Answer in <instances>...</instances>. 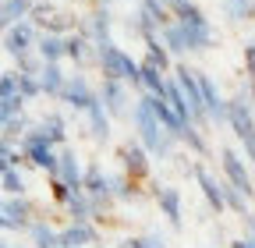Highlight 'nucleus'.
Segmentation results:
<instances>
[{
	"instance_id": "1",
	"label": "nucleus",
	"mask_w": 255,
	"mask_h": 248,
	"mask_svg": "<svg viewBox=\"0 0 255 248\" xmlns=\"http://www.w3.org/2000/svg\"><path fill=\"white\" fill-rule=\"evenodd\" d=\"M135 128H138V142L152 152V156H170V145H174V135L159 124L152 103H149V92L135 103Z\"/></svg>"
},
{
	"instance_id": "2",
	"label": "nucleus",
	"mask_w": 255,
	"mask_h": 248,
	"mask_svg": "<svg viewBox=\"0 0 255 248\" xmlns=\"http://www.w3.org/2000/svg\"><path fill=\"white\" fill-rule=\"evenodd\" d=\"M96 60H100V71L103 78H117V82H131L142 85V64H135L117 43H96Z\"/></svg>"
},
{
	"instance_id": "3",
	"label": "nucleus",
	"mask_w": 255,
	"mask_h": 248,
	"mask_svg": "<svg viewBox=\"0 0 255 248\" xmlns=\"http://www.w3.org/2000/svg\"><path fill=\"white\" fill-rule=\"evenodd\" d=\"M21 152H25V160H28L32 167L46 170L50 177L60 170V152H57V149H53V142L43 135V128H36V131L21 135Z\"/></svg>"
},
{
	"instance_id": "4",
	"label": "nucleus",
	"mask_w": 255,
	"mask_h": 248,
	"mask_svg": "<svg viewBox=\"0 0 255 248\" xmlns=\"http://www.w3.org/2000/svg\"><path fill=\"white\" fill-rule=\"evenodd\" d=\"M220 167H223V181H231L234 188H241L248 199L255 195V181H252V174H248L245 160L238 156L234 149H220Z\"/></svg>"
},
{
	"instance_id": "5",
	"label": "nucleus",
	"mask_w": 255,
	"mask_h": 248,
	"mask_svg": "<svg viewBox=\"0 0 255 248\" xmlns=\"http://www.w3.org/2000/svg\"><path fill=\"white\" fill-rule=\"evenodd\" d=\"M68 107H75V110H82V114H89L96 103H100V92H96L82 75H75V78H68V89H64V96H60Z\"/></svg>"
},
{
	"instance_id": "6",
	"label": "nucleus",
	"mask_w": 255,
	"mask_h": 248,
	"mask_svg": "<svg viewBox=\"0 0 255 248\" xmlns=\"http://www.w3.org/2000/svg\"><path fill=\"white\" fill-rule=\"evenodd\" d=\"M0 224H4V231H28L32 224V206L21 199V195H7L4 199V216H0Z\"/></svg>"
},
{
	"instance_id": "7",
	"label": "nucleus",
	"mask_w": 255,
	"mask_h": 248,
	"mask_svg": "<svg viewBox=\"0 0 255 248\" xmlns=\"http://www.w3.org/2000/svg\"><path fill=\"white\" fill-rule=\"evenodd\" d=\"M149 156L152 152L142 145V142H128L121 149V163H124V174L135 177V181H145L149 177Z\"/></svg>"
},
{
	"instance_id": "8",
	"label": "nucleus",
	"mask_w": 255,
	"mask_h": 248,
	"mask_svg": "<svg viewBox=\"0 0 255 248\" xmlns=\"http://www.w3.org/2000/svg\"><path fill=\"white\" fill-rule=\"evenodd\" d=\"M32 46H39V39H36V25H32L28 18L7 28V53H11V57L32 53Z\"/></svg>"
},
{
	"instance_id": "9",
	"label": "nucleus",
	"mask_w": 255,
	"mask_h": 248,
	"mask_svg": "<svg viewBox=\"0 0 255 248\" xmlns=\"http://www.w3.org/2000/svg\"><path fill=\"white\" fill-rule=\"evenodd\" d=\"M191 174H195V181L202 184V195H206V202L216 209V213H223V209H227V195H223V181H216L202 163H195V167H191Z\"/></svg>"
},
{
	"instance_id": "10",
	"label": "nucleus",
	"mask_w": 255,
	"mask_h": 248,
	"mask_svg": "<svg viewBox=\"0 0 255 248\" xmlns=\"http://www.w3.org/2000/svg\"><path fill=\"white\" fill-rule=\"evenodd\" d=\"M53 177H60L71 192H85V170L78 167V156L71 149H60V170Z\"/></svg>"
},
{
	"instance_id": "11",
	"label": "nucleus",
	"mask_w": 255,
	"mask_h": 248,
	"mask_svg": "<svg viewBox=\"0 0 255 248\" xmlns=\"http://www.w3.org/2000/svg\"><path fill=\"white\" fill-rule=\"evenodd\" d=\"M100 100H103V107L117 117V114H124L128 110V92H124V82H117V78H103V92H100Z\"/></svg>"
},
{
	"instance_id": "12",
	"label": "nucleus",
	"mask_w": 255,
	"mask_h": 248,
	"mask_svg": "<svg viewBox=\"0 0 255 248\" xmlns=\"http://www.w3.org/2000/svg\"><path fill=\"white\" fill-rule=\"evenodd\" d=\"M64 248H82V245H100V234H96L92 220L89 224H71L68 231H60Z\"/></svg>"
},
{
	"instance_id": "13",
	"label": "nucleus",
	"mask_w": 255,
	"mask_h": 248,
	"mask_svg": "<svg viewBox=\"0 0 255 248\" xmlns=\"http://www.w3.org/2000/svg\"><path fill=\"white\" fill-rule=\"evenodd\" d=\"M110 11L107 7H96L92 14H89V21H85V36L92 39V43H107L110 39Z\"/></svg>"
},
{
	"instance_id": "14",
	"label": "nucleus",
	"mask_w": 255,
	"mask_h": 248,
	"mask_svg": "<svg viewBox=\"0 0 255 248\" xmlns=\"http://www.w3.org/2000/svg\"><path fill=\"white\" fill-rule=\"evenodd\" d=\"M39 78H43V96H53V100L64 96V89H68V75L60 71V64H43Z\"/></svg>"
},
{
	"instance_id": "15",
	"label": "nucleus",
	"mask_w": 255,
	"mask_h": 248,
	"mask_svg": "<svg viewBox=\"0 0 255 248\" xmlns=\"http://www.w3.org/2000/svg\"><path fill=\"white\" fill-rule=\"evenodd\" d=\"M39 57L46 60V64H60V60L68 57V39H64V36H53V32L39 36Z\"/></svg>"
},
{
	"instance_id": "16",
	"label": "nucleus",
	"mask_w": 255,
	"mask_h": 248,
	"mask_svg": "<svg viewBox=\"0 0 255 248\" xmlns=\"http://www.w3.org/2000/svg\"><path fill=\"white\" fill-rule=\"evenodd\" d=\"M156 202H159V209H163L167 220L174 227H181V192L177 188H156Z\"/></svg>"
},
{
	"instance_id": "17",
	"label": "nucleus",
	"mask_w": 255,
	"mask_h": 248,
	"mask_svg": "<svg viewBox=\"0 0 255 248\" xmlns=\"http://www.w3.org/2000/svg\"><path fill=\"white\" fill-rule=\"evenodd\" d=\"M107 114H110V110L103 107V100L85 114L89 124H92V138H96V142H107V138H110V117H107Z\"/></svg>"
},
{
	"instance_id": "18",
	"label": "nucleus",
	"mask_w": 255,
	"mask_h": 248,
	"mask_svg": "<svg viewBox=\"0 0 255 248\" xmlns=\"http://www.w3.org/2000/svg\"><path fill=\"white\" fill-rule=\"evenodd\" d=\"M32 18V0H4V28Z\"/></svg>"
},
{
	"instance_id": "19",
	"label": "nucleus",
	"mask_w": 255,
	"mask_h": 248,
	"mask_svg": "<svg viewBox=\"0 0 255 248\" xmlns=\"http://www.w3.org/2000/svg\"><path fill=\"white\" fill-rule=\"evenodd\" d=\"M28 231H32V241H36V248H64L60 234H57V231H50L43 220H36V224H32Z\"/></svg>"
},
{
	"instance_id": "20",
	"label": "nucleus",
	"mask_w": 255,
	"mask_h": 248,
	"mask_svg": "<svg viewBox=\"0 0 255 248\" xmlns=\"http://www.w3.org/2000/svg\"><path fill=\"white\" fill-rule=\"evenodd\" d=\"M89 46H96V43H92L85 32H82V36H68V57L75 60V64H85V60L92 57V50H89Z\"/></svg>"
},
{
	"instance_id": "21",
	"label": "nucleus",
	"mask_w": 255,
	"mask_h": 248,
	"mask_svg": "<svg viewBox=\"0 0 255 248\" xmlns=\"http://www.w3.org/2000/svg\"><path fill=\"white\" fill-rule=\"evenodd\" d=\"M163 43L170 46V53H188V39H184V28H181V21H170L163 32Z\"/></svg>"
},
{
	"instance_id": "22",
	"label": "nucleus",
	"mask_w": 255,
	"mask_h": 248,
	"mask_svg": "<svg viewBox=\"0 0 255 248\" xmlns=\"http://www.w3.org/2000/svg\"><path fill=\"white\" fill-rule=\"evenodd\" d=\"M43 135L53 142V145H64V138H68V131H64V117H57V114H50V117H43Z\"/></svg>"
},
{
	"instance_id": "23",
	"label": "nucleus",
	"mask_w": 255,
	"mask_h": 248,
	"mask_svg": "<svg viewBox=\"0 0 255 248\" xmlns=\"http://www.w3.org/2000/svg\"><path fill=\"white\" fill-rule=\"evenodd\" d=\"M18 89L25 92V100H36V96H43V78H39V75L18 71Z\"/></svg>"
},
{
	"instance_id": "24",
	"label": "nucleus",
	"mask_w": 255,
	"mask_h": 248,
	"mask_svg": "<svg viewBox=\"0 0 255 248\" xmlns=\"http://www.w3.org/2000/svg\"><path fill=\"white\" fill-rule=\"evenodd\" d=\"M0 174H4V192H7V195H21V192H25V181H21V174H18L14 167H4Z\"/></svg>"
},
{
	"instance_id": "25",
	"label": "nucleus",
	"mask_w": 255,
	"mask_h": 248,
	"mask_svg": "<svg viewBox=\"0 0 255 248\" xmlns=\"http://www.w3.org/2000/svg\"><path fill=\"white\" fill-rule=\"evenodd\" d=\"M227 14L231 18H252L255 14V0H227Z\"/></svg>"
},
{
	"instance_id": "26",
	"label": "nucleus",
	"mask_w": 255,
	"mask_h": 248,
	"mask_svg": "<svg viewBox=\"0 0 255 248\" xmlns=\"http://www.w3.org/2000/svg\"><path fill=\"white\" fill-rule=\"evenodd\" d=\"M128 245H131V248H167L163 238H152V234H145V238H131Z\"/></svg>"
},
{
	"instance_id": "27",
	"label": "nucleus",
	"mask_w": 255,
	"mask_h": 248,
	"mask_svg": "<svg viewBox=\"0 0 255 248\" xmlns=\"http://www.w3.org/2000/svg\"><path fill=\"white\" fill-rule=\"evenodd\" d=\"M21 128H25V117H11V121H4V138L11 142L14 135H21Z\"/></svg>"
},
{
	"instance_id": "28",
	"label": "nucleus",
	"mask_w": 255,
	"mask_h": 248,
	"mask_svg": "<svg viewBox=\"0 0 255 248\" xmlns=\"http://www.w3.org/2000/svg\"><path fill=\"white\" fill-rule=\"evenodd\" d=\"M245 68H248V75L255 78V43L245 46Z\"/></svg>"
},
{
	"instance_id": "29",
	"label": "nucleus",
	"mask_w": 255,
	"mask_h": 248,
	"mask_svg": "<svg viewBox=\"0 0 255 248\" xmlns=\"http://www.w3.org/2000/svg\"><path fill=\"white\" fill-rule=\"evenodd\" d=\"M231 248H255V234H252V238H241V241H234Z\"/></svg>"
},
{
	"instance_id": "30",
	"label": "nucleus",
	"mask_w": 255,
	"mask_h": 248,
	"mask_svg": "<svg viewBox=\"0 0 255 248\" xmlns=\"http://www.w3.org/2000/svg\"><path fill=\"white\" fill-rule=\"evenodd\" d=\"M89 4H96V7H110L114 0H89Z\"/></svg>"
},
{
	"instance_id": "31",
	"label": "nucleus",
	"mask_w": 255,
	"mask_h": 248,
	"mask_svg": "<svg viewBox=\"0 0 255 248\" xmlns=\"http://www.w3.org/2000/svg\"><path fill=\"white\" fill-rule=\"evenodd\" d=\"M248 224H252V234H255V216H248Z\"/></svg>"
},
{
	"instance_id": "32",
	"label": "nucleus",
	"mask_w": 255,
	"mask_h": 248,
	"mask_svg": "<svg viewBox=\"0 0 255 248\" xmlns=\"http://www.w3.org/2000/svg\"><path fill=\"white\" fill-rule=\"evenodd\" d=\"M7 248H11V245H7Z\"/></svg>"
}]
</instances>
